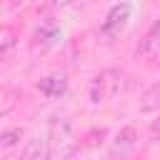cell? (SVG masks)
Listing matches in <instances>:
<instances>
[{
    "label": "cell",
    "mask_w": 160,
    "mask_h": 160,
    "mask_svg": "<svg viewBox=\"0 0 160 160\" xmlns=\"http://www.w3.org/2000/svg\"><path fill=\"white\" fill-rule=\"evenodd\" d=\"M38 90H40L48 100H55V98H60V95L68 90V78L60 75V72H50V75H45V78L38 82Z\"/></svg>",
    "instance_id": "cell-3"
},
{
    "label": "cell",
    "mask_w": 160,
    "mask_h": 160,
    "mask_svg": "<svg viewBox=\"0 0 160 160\" xmlns=\"http://www.w3.org/2000/svg\"><path fill=\"white\" fill-rule=\"evenodd\" d=\"M128 18H130V5L128 2H120V5H112L110 12L105 15L102 25H100V32L105 38H118L122 32V28L128 25Z\"/></svg>",
    "instance_id": "cell-2"
},
{
    "label": "cell",
    "mask_w": 160,
    "mask_h": 160,
    "mask_svg": "<svg viewBox=\"0 0 160 160\" xmlns=\"http://www.w3.org/2000/svg\"><path fill=\"white\" fill-rule=\"evenodd\" d=\"M122 88V72L118 68H105L100 70L92 82H90V100L98 105V102H105L110 100L112 95H118V90Z\"/></svg>",
    "instance_id": "cell-1"
},
{
    "label": "cell",
    "mask_w": 160,
    "mask_h": 160,
    "mask_svg": "<svg viewBox=\"0 0 160 160\" xmlns=\"http://www.w3.org/2000/svg\"><path fill=\"white\" fill-rule=\"evenodd\" d=\"M20 138H22V130H5L2 135H0V150H10V148H15L18 142H20Z\"/></svg>",
    "instance_id": "cell-8"
},
{
    "label": "cell",
    "mask_w": 160,
    "mask_h": 160,
    "mask_svg": "<svg viewBox=\"0 0 160 160\" xmlns=\"http://www.w3.org/2000/svg\"><path fill=\"white\" fill-rule=\"evenodd\" d=\"M158 50H160V20H155L150 25V30L142 35V40H140L135 52H138V58H152Z\"/></svg>",
    "instance_id": "cell-4"
},
{
    "label": "cell",
    "mask_w": 160,
    "mask_h": 160,
    "mask_svg": "<svg viewBox=\"0 0 160 160\" xmlns=\"http://www.w3.org/2000/svg\"><path fill=\"white\" fill-rule=\"evenodd\" d=\"M135 142H138V132H135V128H122L118 135H115V142H112V155H128L132 148H135Z\"/></svg>",
    "instance_id": "cell-5"
},
{
    "label": "cell",
    "mask_w": 160,
    "mask_h": 160,
    "mask_svg": "<svg viewBox=\"0 0 160 160\" xmlns=\"http://www.w3.org/2000/svg\"><path fill=\"white\" fill-rule=\"evenodd\" d=\"M140 108H142V110H158V108H160V85H152V88L142 95Z\"/></svg>",
    "instance_id": "cell-7"
},
{
    "label": "cell",
    "mask_w": 160,
    "mask_h": 160,
    "mask_svg": "<svg viewBox=\"0 0 160 160\" xmlns=\"http://www.w3.org/2000/svg\"><path fill=\"white\" fill-rule=\"evenodd\" d=\"M22 0H8V8H15V5H20Z\"/></svg>",
    "instance_id": "cell-9"
},
{
    "label": "cell",
    "mask_w": 160,
    "mask_h": 160,
    "mask_svg": "<svg viewBox=\"0 0 160 160\" xmlns=\"http://www.w3.org/2000/svg\"><path fill=\"white\" fill-rule=\"evenodd\" d=\"M52 150H50V140H30V145L25 148V152H22V158L25 160H40V158H48Z\"/></svg>",
    "instance_id": "cell-6"
}]
</instances>
